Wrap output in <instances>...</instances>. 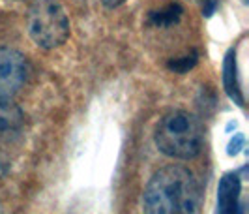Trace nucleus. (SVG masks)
I'll return each mask as SVG.
<instances>
[{
    "mask_svg": "<svg viewBox=\"0 0 249 214\" xmlns=\"http://www.w3.org/2000/svg\"><path fill=\"white\" fill-rule=\"evenodd\" d=\"M202 188L195 175L182 165L156 171L142 194V214H199Z\"/></svg>",
    "mask_w": 249,
    "mask_h": 214,
    "instance_id": "obj_1",
    "label": "nucleus"
},
{
    "mask_svg": "<svg viewBox=\"0 0 249 214\" xmlns=\"http://www.w3.org/2000/svg\"><path fill=\"white\" fill-rule=\"evenodd\" d=\"M156 147L169 158L193 160L204 147V126L189 111H169L163 115L154 134Z\"/></svg>",
    "mask_w": 249,
    "mask_h": 214,
    "instance_id": "obj_2",
    "label": "nucleus"
},
{
    "mask_svg": "<svg viewBox=\"0 0 249 214\" xmlns=\"http://www.w3.org/2000/svg\"><path fill=\"white\" fill-rule=\"evenodd\" d=\"M26 26L32 41L41 49H56L70 38V19L58 0H34Z\"/></svg>",
    "mask_w": 249,
    "mask_h": 214,
    "instance_id": "obj_3",
    "label": "nucleus"
},
{
    "mask_svg": "<svg viewBox=\"0 0 249 214\" xmlns=\"http://www.w3.org/2000/svg\"><path fill=\"white\" fill-rule=\"evenodd\" d=\"M30 64L26 57L12 47H0V100L13 98L28 79Z\"/></svg>",
    "mask_w": 249,
    "mask_h": 214,
    "instance_id": "obj_4",
    "label": "nucleus"
},
{
    "mask_svg": "<svg viewBox=\"0 0 249 214\" xmlns=\"http://www.w3.org/2000/svg\"><path fill=\"white\" fill-rule=\"evenodd\" d=\"M246 167L238 173H227L221 176L217 184V197H215V213L213 214H246L242 203V175Z\"/></svg>",
    "mask_w": 249,
    "mask_h": 214,
    "instance_id": "obj_5",
    "label": "nucleus"
},
{
    "mask_svg": "<svg viewBox=\"0 0 249 214\" xmlns=\"http://www.w3.org/2000/svg\"><path fill=\"white\" fill-rule=\"evenodd\" d=\"M25 126L23 111L10 100H0V143H12L21 137Z\"/></svg>",
    "mask_w": 249,
    "mask_h": 214,
    "instance_id": "obj_6",
    "label": "nucleus"
},
{
    "mask_svg": "<svg viewBox=\"0 0 249 214\" xmlns=\"http://www.w3.org/2000/svg\"><path fill=\"white\" fill-rule=\"evenodd\" d=\"M223 88L227 96L236 103L238 107L246 105V98L242 92V85H240V74H238V60H236V49L231 47L227 51L223 58Z\"/></svg>",
    "mask_w": 249,
    "mask_h": 214,
    "instance_id": "obj_7",
    "label": "nucleus"
},
{
    "mask_svg": "<svg viewBox=\"0 0 249 214\" xmlns=\"http://www.w3.org/2000/svg\"><path fill=\"white\" fill-rule=\"evenodd\" d=\"M182 17H184V8L178 2H171L161 10L150 13L148 19L156 28H169V26L178 25Z\"/></svg>",
    "mask_w": 249,
    "mask_h": 214,
    "instance_id": "obj_8",
    "label": "nucleus"
},
{
    "mask_svg": "<svg viewBox=\"0 0 249 214\" xmlns=\"http://www.w3.org/2000/svg\"><path fill=\"white\" fill-rule=\"evenodd\" d=\"M197 62H199V53H197V51H191V53H187V55L180 57V58L169 60V62H167V68H169L171 72H175V74L184 76L191 68H195Z\"/></svg>",
    "mask_w": 249,
    "mask_h": 214,
    "instance_id": "obj_9",
    "label": "nucleus"
},
{
    "mask_svg": "<svg viewBox=\"0 0 249 214\" xmlns=\"http://www.w3.org/2000/svg\"><path fill=\"white\" fill-rule=\"evenodd\" d=\"M244 145H246V136H244V134H236L234 137L229 141L227 154H229V156H236V154H240V151L244 149Z\"/></svg>",
    "mask_w": 249,
    "mask_h": 214,
    "instance_id": "obj_10",
    "label": "nucleus"
},
{
    "mask_svg": "<svg viewBox=\"0 0 249 214\" xmlns=\"http://www.w3.org/2000/svg\"><path fill=\"white\" fill-rule=\"evenodd\" d=\"M217 8V0H204V8H202V15L204 17H212L213 12Z\"/></svg>",
    "mask_w": 249,
    "mask_h": 214,
    "instance_id": "obj_11",
    "label": "nucleus"
},
{
    "mask_svg": "<svg viewBox=\"0 0 249 214\" xmlns=\"http://www.w3.org/2000/svg\"><path fill=\"white\" fill-rule=\"evenodd\" d=\"M101 4L105 6V8H118V6H122L125 0H100Z\"/></svg>",
    "mask_w": 249,
    "mask_h": 214,
    "instance_id": "obj_12",
    "label": "nucleus"
},
{
    "mask_svg": "<svg viewBox=\"0 0 249 214\" xmlns=\"http://www.w3.org/2000/svg\"><path fill=\"white\" fill-rule=\"evenodd\" d=\"M6 169H8V160H6V156H4L2 151H0V175H2Z\"/></svg>",
    "mask_w": 249,
    "mask_h": 214,
    "instance_id": "obj_13",
    "label": "nucleus"
},
{
    "mask_svg": "<svg viewBox=\"0 0 249 214\" xmlns=\"http://www.w3.org/2000/svg\"><path fill=\"white\" fill-rule=\"evenodd\" d=\"M195 2H197V0H195Z\"/></svg>",
    "mask_w": 249,
    "mask_h": 214,
    "instance_id": "obj_14",
    "label": "nucleus"
}]
</instances>
